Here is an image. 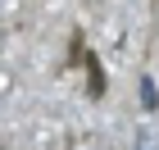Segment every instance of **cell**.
I'll return each instance as SVG.
<instances>
[{
    "instance_id": "obj_1",
    "label": "cell",
    "mask_w": 159,
    "mask_h": 150,
    "mask_svg": "<svg viewBox=\"0 0 159 150\" xmlns=\"http://www.w3.org/2000/svg\"><path fill=\"white\" fill-rule=\"evenodd\" d=\"M86 73H91V96H105V77H100V64H96V55H86Z\"/></svg>"
}]
</instances>
